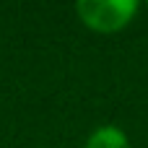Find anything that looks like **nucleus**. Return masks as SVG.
<instances>
[{
	"instance_id": "nucleus-1",
	"label": "nucleus",
	"mask_w": 148,
	"mask_h": 148,
	"mask_svg": "<svg viewBox=\"0 0 148 148\" xmlns=\"http://www.w3.org/2000/svg\"><path fill=\"white\" fill-rule=\"evenodd\" d=\"M75 13L83 26L99 34H114L125 29L135 13L138 3L135 0H81L75 3Z\"/></svg>"
},
{
	"instance_id": "nucleus-2",
	"label": "nucleus",
	"mask_w": 148,
	"mask_h": 148,
	"mask_svg": "<svg viewBox=\"0 0 148 148\" xmlns=\"http://www.w3.org/2000/svg\"><path fill=\"white\" fill-rule=\"evenodd\" d=\"M83 148H130V140L117 125H101L88 135Z\"/></svg>"
}]
</instances>
